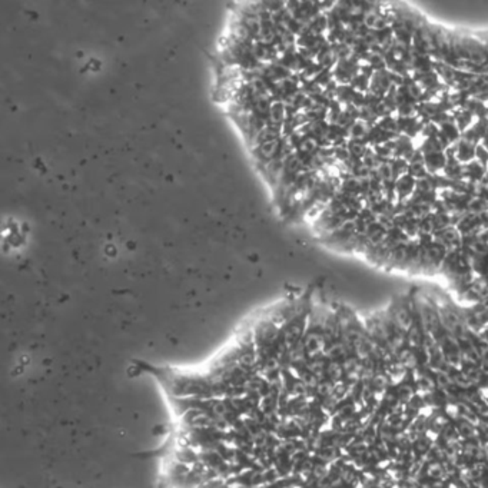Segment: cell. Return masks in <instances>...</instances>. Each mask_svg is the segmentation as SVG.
Returning <instances> with one entry per match:
<instances>
[{
  "label": "cell",
  "mask_w": 488,
  "mask_h": 488,
  "mask_svg": "<svg viewBox=\"0 0 488 488\" xmlns=\"http://www.w3.org/2000/svg\"><path fill=\"white\" fill-rule=\"evenodd\" d=\"M394 321L395 323L398 325V328L403 331V333H408L410 328L414 325L412 322V318H411V313H410V309L405 303H398L394 309Z\"/></svg>",
  "instance_id": "1"
},
{
  "label": "cell",
  "mask_w": 488,
  "mask_h": 488,
  "mask_svg": "<svg viewBox=\"0 0 488 488\" xmlns=\"http://www.w3.org/2000/svg\"><path fill=\"white\" fill-rule=\"evenodd\" d=\"M400 363L403 367H407V368H414L418 363V358L411 353V351H403L401 353V357H400Z\"/></svg>",
  "instance_id": "2"
},
{
  "label": "cell",
  "mask_w": 488,
  "mask_h": 488,
  "mask_svg": "<svg viewBox=\"0 0 488 488\" xmlns=\"http://www.w3.org/2000/svg\"><path fill=\"white\" fill-rule=\"evenodd\" d=\"M428 475L432 478H441L444 474V467L440 462H431L428 465Z\"/></svg>",
  "instance_id": "3"
},
{
  "label": "cell",
  "mask_w": 488,
  "mask_h": 488,
  "mask_svg": "<svg viewBox=\"0 0 488 488\" xmlns=\"http://www.w3.org/2000/svg\"><path fill=\"white\" fill-rule=\"evenodd\" d=\"M328 375H330V378L331 380H340L341 377H343V373H344V368L341 367V365H338V364H331L330 367H328Z\"/></svg>",
  "instance_id": "4"
},
{
  "label": "cell",
  "mask_w": 488,
  "mask_h": 488,
  "mask_svg": "<svg viewBox=\"0 0 488 488\" xmlns=\"http://www.w3.org/2000/svg\"><path fill=\"white\" fill-rule=\"evenodd\" d=\"M487 387H488V380H487Z\"/></svg>",
  "instance_id": "5"
}]
</instances>
